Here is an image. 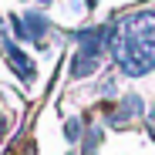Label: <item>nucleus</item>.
<instances>
[{
  "label": "nucleus",
  "mask_w": 155,
  "mask_h": 155,
  "mask_svg": "<svg viewBox=\"0 0 155 155\" xmlns=\"http://www.w3.org/2000/svg\"><path fill=\"white\" fill-rule=\"evenodd\" d=\"M142 111H145L142 98H138V94H125V98L118 101V108L108 111V125H111V128H125V125H132L135 118H142Z\"/></svg>",
  "instance_id": "1"
},
{
  "label": "nucleus",
  "mask_w": 155,
  "mask_h": 155,
  "mask_svg": "<svg viewBox=\"0 0 155 155\" xmlns=\"http://www.w3.org/2000/svg\"><path fill=\"white\" fill-rule=\"evenodd\" d=\"M4 54L10 58V68H14V74L20 78L24 84H34V81H37V68H34V61L24 54V51H20L14 41H7V44H4Z\"/></svg>",
  "instance_id": "2"
},
{
  "label": "nucleus",
  "mask_w": 155,
  "mask_h": 155,
  "mask_svg": "<svg viewBox=\"0 0 155 155\" xmlns=\"http://www.w3.org/2000/svg\"><path fill=\"white\" fill-rule=\"evenodd\" d=\"M98 68H101V54H91V51H81V47L74 51V58H71V78H88Z\"/></svg>",
  "instance_id": "3"
},
{
  "label": "nucleus",
  "mask_w": 155,
  "mask_h": 155,
  "mask_svg": "<svg viewBox=\"0 0 155 155\" xmlns=\"http://www.w3.org/2000/svg\"><path fill=\"white\" fill-rule=\"evenodd\" d=\"M101 138H105V128H101V125H91L88 132H84V138H81V155H98Z\"/></svg>",
  "instance_id": "4"
},
{
  "label": "nucleus",
  "mask_w": 155,
  "mask_h": 155,
  "mask_svg": "<svg viewBox=\"0 0 155 155\" xmlns=\"http://www.w3.org/2000/svg\"><path fill=\"white\" fill-rule=\"evenodd\" d=\"M64 138H68L71 145H78V142L84 138V121H81V118H68V121H64Z\"/></svg>",
  "instance_id": "5"
},
{
  "label": "nucleus",
  "mask_w": 155,
  "mask_h": 155,
  "mask_svg": "<svg viewBox=\"0 0 155 155\" xmlns=\"http://www.w3.org/2000/svg\"><path fill=\"white\" fill-rule=\"evenodd\" d=\"M148 135H152V142H155V108H148Z\"/></svg>",
  "instance_id": "6"
},
{
  "label": "nucleus",
  "mask_w": 155,
  "mask_h": 155,
  "mask_svg": "<svg viewBox=\"0 0 155 155\" xmlns=\"http://www.w3.org/2000/svg\"><path fill=\"white\" fill-rule=\"evenodd\" d=\"M4 135H7V118L0 115V138H4Z\"/></svg>",
  "instance_id": "7"
},
{
  "label": "nucleus",
  "mask_w": 155,
  "mask_h": 155,
  "mask_svg": "<svg viewBox=\"0 0 155 155\" xmlns=\"http://www.w3.org/2000/svg\"><path fill=\"white\" fill-rule=\"evenodd\" d=\"M37 4H51V0H37Z\"/></svg>",
  "instance_id": "8"
},
{
  "label": "nucleus",
  "mask_w": 155,
  "mask_h": 155,
  "mask_svg": "<svg viewBox=\"0 0 155 155\" xmlns=\"http://www.w3.org/2000/svg\"><path fill=\"white\" fill-rule=\"evenodd\" d=\"M0 54H4V47H0Z\"/></svg>",
  "instance_id": "9"
}]
</instances>
